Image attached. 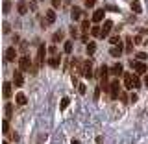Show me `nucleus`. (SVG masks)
Returning <instances> with one entry per match:
<instances>
[{
  "label": "nucleus",
  "instance_id": "f257e3e1",
  "mask_svg": "<svg viewBox=\"0 0 148 144\" xmlns=\"http://www.w3.org/2000/svg\"><path fill=\"white\" fill-rule=\"evenodd\" d=\"M124 87H126L128 91H133V89H137V87H141V81H139V78L133 76L132 72H124Z\"/></svg>",
  "mask_w": 148,
  "mask_h": 144
},
{
  "label": "nucleus",
  "instance_id": "f03ea898",
  "mask_svg": "<svg viewBox=\"0 0 148 144\" xmlns=\"http://www.w3.org/2000/svg\"><path fill=\"white\" fill-rule=\"evenodd\" d=\"M80 74L83 78H92V63H91V59H85V61L80 65Z\"/></svg>",
  "mask_w": 148,
  "mask_h": 144
},
{
  "label": "nucleus",
  "instance_id": "7ed1b4c3",
  "mask_svg": "<svg viewBox=\"0 0 148 144\" xmlns=\"http://www.w3.org/2000/svg\"><path fill=\"white\" fill-rule=\"evenodd\" d=\"M18 67H21L22 72H24V70L30 72L32 70V67H34V65H32V59H30V55H28V54H24V55H21V57H18Z\"/></svg>",
  "mask_w": 148,
  "mask_h": 144
},
{
  "label": "nucleus",
  "instance_id": "20e7f679",
  "mask_svg": "<svg viewBox=\"0 0 148 144\" xmlns=\"http://www.w3.org/2000/svg\"><path fill=\"white\" fill-rule=\"evenodd\" d=\"M130 67L135 70L137 76H141V74L146 72V63L145 61H133V59H132V61H130Z\"/></svg>",
  "mask_w": 148,
  "mask_h": 144
},
{
  "label": "nucleus",
  "instance_id": "39448f33",
  "mask_svg": "<svg viewBox=\"0 0 148 144\" xmlns=\"http://www.w3.org/2000/svg\"><path fill=\"white\" fill-rule=\"evenodd\" d=\"M119 92H120V83H119V80H113V81L109 83V94H111V98L117 100L119 98Z\"/></svg>",
  "mask_w": 148,
  "mask_h": 144
},
{
  "label": "nucleus",
  "instance_id": "423d86ee",
  "mask_svg": "<svg viewBox=\"0 0 148 144\" xmlns=\"http://www.w3.org/2000/svg\"><path fill=\"white\" fill-rule=\"evenodd\" d=\"M45 55H46V46L45 44H39L37 46V67H41V65L45 63Z\"/></svg>",
  "mask_w": 148,
  "mask_h": 144
},
{
  "label": "nucleus",
  "instance_id": "0eeeda50",
  "mask_svg": "<svg viewBox=\"0 0 148 144\" xmlns=\"http://www.w3.org/2000/svg\"><path fill=\"white\" fill-rule=\"evenodd\" d=\"M13 85H15V87H22V85H24V76H22L21 68L13 72Z\"/></svg>",
  "mask_w": 148,
  "mask_h": 144
},
{
  "label": "nucleus",
  "instance_id": "6e6552de",
  "mask_svg": "<svg viewBox=\"0 0 148 144\" xmlns=\"http://www.w3.org/2000/svg\"><path fill=\"white\" fill-rule=\"evenodd\" d=\"M17 48H15V46H9V48L6 50V61H9V63H13V61H15V59H17Z\"/></svg>",
  "mask_w": 148,
  "mask_h": 144
},
{
  "label": "nucleus",
  "instance_id": "1a4fd4ad",
  "mask_svg": "<svg viewBox=\"0 0 148 144\" xmlns=\"http://www.w3.org/2000/svg\"><path fill=\"white\" fill-rule=\"evenodd\" d=\"M111 30H113V22H111V20H106L104 26H102V33H100V37H102V39H104V37H108Z\"/></svg>",
  "mask_w": 148,
  "mask_h": 144
},
{
  "label": "nucleus",
  "instance_id": "9d476101",
  "mask_svg": "<svg viewBox=\"0 0 148 144\" xmlns=\"http://www.w3.org/2000/svg\"><path fill=\"white\" fill-rule=\"evenodd\" d=\"M58 15H56V9H48V11H45V20L48 22V24H54Z\"/></svg>",
  "mask_w": 148,
  "mask_h": 144
},
{
  "label": "nucleus",
  "instance_id": "9b49d317",
  "mask_svg": "<svg viewBox=\"0 0 148 144\" xmlns=\"http://www.w3.org/2000/svg\"><path fill=\"white\" fill-rule=\"evenodd\" d=\"M11 83L9 81H6L4 83V89H2V94H4V98H11V94H13V89H11Z\"/></svg>",
  "mask_w": 148,
  "mask_h": 144
},
{
  "label": "nucleus",
  "instance_id": "f8f14e48",
  "mask_svg": "<svg viewBox=\"0 0 148 144\" xmlns=\"http://www.w3.org/2000/svg\"><path fill=\"white\" fill-rule=\"evenodd\" d=\"M109 74H113V76H120V74H124V70H122V65H120V63H115L113 67L109 68Z\"/></svg>",
  "mask_w": 148,
  "mask_h": 144
},
{
  "label": "nucleus",
  "instance_id": "ddd939ff",
  "mask_svg": "<svg viewBox=\"0 0 148 144\" xmlns=\"http://www.w3.org/2000/svg\"><path fill=\"white\" fill-rule=\"evenodd\" d=\"M15 102H17V105H26L28 98H26L24 92H17V94H15Z\"/></svg>",
  "mask_w": 148,
  "mask_h": 144
},
{
  "label": "nucleus",
  "instance_id": "4468645a",
  "mask_svg": "<svg viewBox=\"0 0 148 144\" xmlns=\"http://www.w3.org/2000/svg\"><path fill=\"white\" fill-rule=\"evenodd\" d=\"M17 11H18V15H26L28 13V4L24 2V0L17 2Z\"/></svg>",
  "mask_w": 148,
  "mask_h": 144
},
{
  "label": "nucleus",
  "instance_id": "2eb2a0df",
  "mask_svg": "<svg viewBox=\"0 0 148 144\" xmlns=\"http://www.w3.org/2000/svg\"><path fill=\"white\" fill-rule=\"evenodd\" d=\"M48 65H50L52 68H58L59 65H61V57H59L58 54H56V55H52V57L48 59Z\"/></svg>",
  "mask_w": 148,
  "mask_h": 144
},
{
  "label": "nucleus",
  "instance_id": "dca6fc26",
  "mask_svg": "<svg viewBox=\"0 0 148 144\" xmlns=\"http://www.w3.org/2000/svg\"><path fill=\"white\" fill-rule=\"evenodd\" d=\"M104 9H96L95 13H92V22H102L104 20Z\"/></svg>",
  "mask_w": 148,
  "mask_h": 144
},
{
  "label": "nucleus",
  "instance_id": "f3484780",
  "mask_svg": "<svg viewBox=\"0 0 148 144\" xmlns=\"http://www.w3.org/2000/svg\"><path fill=\"white\" fill-rule=\"evenodd\" d=\"M120 54H122V44L111 46V50H109V55H113V57H120Z\"/></svg>",
  "mask_w": 148,
  "mask_h": 144
},
{
  "label": "nucleus",
  "instance_id": "a211bd4d",
  "mask_svg": "<svg viewBox=\"0 0 148 144\" xmlns=\"http://www.w3.org/2000/svg\"><path fill=\"white\" fill-rule=\"evenodd\" d=\"M4 113H6L8 120L13 117V104H11V102H6V105H4Z\"/></svg>",
  "mask_w": 148,
  "mask_h": 144
},
{
  "label": "nucleus",
  "instance_id": "6ab92c4d",
  "mask_svg": "<svg viewBox=\"0 0 148 144\" xmlns=\"http://www.w3.org/2000/svg\"><path fill=\"white\" fill-rule=\"evenodd\" d=\"M71 17H72V20H74V22H76V20H80V18H82V9H80V8H72Z\"/></svg>",
  "mask_w": 148,
  "mask_h": 144
},
{
  "label": "nucleus",
  "instance_id": "aec40b11",
  "mask_svg": "<svg viewBox=\"0 0 148 144\" xmlns=\"http://www.w3.org/2000/svg\"><path fill=\"white\" fill-rule=\"evenodd\" d=\"M132 11L133 13H143V8H141V2H139V0H132Z\"/></svg>",
  "mask_w": 148,
  "mask_h": 144
},
{
  "label": "nucleus",
  "instance_id": "412c9836",
  "mask_svg": "<svg viewBox=\"0 0 148 144\" xmlns=\"http://www.w3.org/2000/svg\"><path fill=\"white\" fill-rule=\"evenodd\" d=\"M82 31H83V35H87V31H91V24H89L87 18H83V20H82Z\"/></svg>",
  "mask_w": 148,
  "mask_h": 144
},
{
  "label": "nucleus",
  "instance_id": "4be33fe9",
  "mask_svg": "<svg viewBox=\"0 0 148 144\" xmlns=\"http://www.w3.org/2000/svg\"><path fill=\"white\" fill-rule=\"evenodd\" d=\"M61 41H63V31L59 30V31H56L52 35V43H61Z\"/></svg>",
  "mask_w": 148,
  "mask_h": 144
},
{
  "label": "nucleus",
  "instance_id": "5701e85b",
  "mask_svg": "<svg viewBox=\"0 0 148 144\" xmlns=\"http://www.w3.org/2000/svg\"><path fill=\"white\" fill-rule=\"evenodd\" d=\"M2 129H4V131H2L4 135H9V131H11V129H9V120L8 118L2 120Z\"/></svg>",
  "mask_w": 148,
  "mask_h": 144
},
{
  "label": "nucleus",
  "instance_id": "b1692460",
  "mask_svg": "<svg viewBox=\"0 0 148 144\" xmlns=\"http://www.w3.org/2000/svg\"><path fill=\"white\" fill-rule=\"evenodd\" d=\"M85 50H87V55L91 57V55L96 52V44H95V43H87V48H85Z\"/></svg>",
  "mask_w": 148,
  "mask_h": 144
},
{
  "label": "nucleus",
  "instance_id": "393cba45",
  "mask_svg": "<svg viewBox=\"0 0 148 144\" xmlns=\"http://www.w3.org/2000/svg\"><path fill=\"white\" fill-rule=\"evenodd\" d=\"M63 52H65V54H72V41H65Z\"/></svg>",
  "mask_w": 148,
  "mask_h": 144
},
{
  "label": "nucleus",
  "instance_id": "a878e982",
  "mask_svg": "<svg viewBox=\"0 0 148 144\" xmlns=\"http://www.w3.org/2000/svg\"><path fill=\"white\" fill-rule=\"evenodd\" d=\"M100 33H102V26H92L91 28V35L92 37H100Z\"/></svg>",
  "mask_w": 148,
  "mask_h": 144
},
{
  "label": "nucleus",
  "instance_id": "bb28decb",
  "mask_svg": "<svg viewBox=\"0 0 148 144\" xmlns=\"http://www.w3.org/2000/svg\"><path fill=\"white\" fill-rule=\"evenodd\" d=\"M133 43H135V44H148V41H145V39H143V35L139 33V35L133 37Z\"/></svg>",
  "mask_w": 148,
  "mask_h": 144
},
{
  "label": "nucleus",
  "instance_id": "cd10ccee",
  "mask_svg": "<svg viewBox=\"0 0 148 144\" xmlns=\"http://www.w3.org/2000/svg\"><path fill=\"white\" fill-rule=\"evenodd\" d=\"M69 104H71V98H67V96H65V98L61 100V104H59V109H61V111H65V109L69 107Z\"/></svg>",
  "mask_w": 148,
  "mask_h": 144
},
{
  "label": "nucleus",
  "instance_id": "c85d7f7f",
  "mask_svg": "<svg viewBox=\"0 0 148 144\" xmlns=\"http://www.w3.org/2000/svg\"><path fill=\"white\" fill-rule=\"evenodd\" d=\"M109 43L113 44V46H117V44H122V41H120V37H119V35H113V37L109 39Z\"/></svg>",
  "mask_w": 148,
  "mask_h": 144
},
{
  "label": "nucleus",
  "instance_id": "c756f323",
  "mask_svg": "<svg viewBox=\"0 0 148 144\" xmlns=\"http://www.w3.org/2000/svg\"><path fill=\"white\" fill-rule=\"evenodd\" d=\"M2 9H4V13H9V9H11V2H9V0H4V6H2Z\"/></svg>",
  "mask_w": 148,
  "mask_h": 144
},
{
  "label": "nucleus",
  "instance_id": "7c9ffc66",
  "mask_svg": "<svg viewBox=\"0 0 148 144\" xmlns=\"http://www.w3.org/2000/svg\"><path fill=\"white\" fill-rule=\"evenodd\" d=\"M71 35L76 39V37H80V31H78V28L76 26H71Z\"/></svg>",
  "mask_w": 148,
  "mask_h": 144
},
{
  "label": "nucleus",
  "instance_id": "2f4dec72",
  "mask_svg": "<svg viewBox=\"0 0 148 144\" xmlns=\"http://www.w3.org/2000/svg\"><path fill=\"white\" fill-rule=\"evenodd\" d=\"M133 44H135V43H132V39H126V52L130 54V52H132V46Z\"/></svg>",
  "mask_w": 148,
  "mask_h": 144
},
{
  "label": "nucleus",
  "instance_id": "473e14b6",
  "mask_svg": "<svg viewBox=\"0 0 148 144\" xmlns=\"http://www.w3.org/2000/svg\"><path fill=\"white\" fill-rule=\"evenodd\" d=\"M78 91H80V94H85V92H87L85 83H80V85H78Z\"/></svg>",
  "mask_w": 148,
  "mask_h": 144
},
{
  "label": "nucleus",
  "instance_id": "72a5a7b5",
  "mask_svg": "<svg viewBox=\"0 0 148 144\" xmlns=\"http://www.w3.org/2000/svg\"><path fill=\"white\" fill-rule=\"evenodd\" d=\"M137 57H139V61H146V59H148V55H146L145 52H141V54H137Z\"/></svg>",
  "mask_w": 148,
  "mask_h": 144
},
{
  "label": "nucleus",
  "instance_id": "f704fd0d",
  "mask_svg": "<svg viewBox=\"0 0 148 144\" xmlns=\"http://www.w3.org/2000/svg\"><path fill=\"white\" fill-rule=\"evenodd\" d=\"M137 98H139V96L135 94V92H132V94H130V102H132V104H135V102H137Z\"/></svg>",
  "mask_w": 148,
  "mask_h": 144
},
{
  "label": "nucleus",
  "instance_id": "c9c22d12",
  "mask_svg": "<svg viewBox=\"0 0 148 144\" xmlns=\"http://www.w3.org/2000/svg\"><path fill=\"white\" fill-rule=\"evenodd\" d=\"M96 4V0H85V8H92Z\"/></svg>",
  "mask_w": 148,
  "mask_h": 144
},
{
  "label": "nucleus",
  "instance_id": "e433bc0d",
  "mask_svg": "<svg viewBox=\"0 0 148 144\" xmlns=\"http://www.w3.org/2000/svg\"><path fill=\"white\" fill-rule=\"evenodd\" d=\"M59 6H61V0H52V8L54 9H58Z\"/></svg>",
  "mask_w": 148,
  "mask_h": 144
},
{
  "label": "nucleus",
  "instance_id": "4c0bfd02",
  "mask_svg": "<svg viewBox=\"0 0 148 144\" xmlns=\"http://www.w3.org/2000/svg\"><path fill=\"white\" fill-rule=\"evenodd\" d=\"M9 139H11L13 142H17V141H18V139H21V137H18L17 133H9Z\"/></svg>",
  "mask_w": 148,
  "mask_h": 144
},
{
  "label": "nucleus",
  "instance_id": "58836bf2",
  "mask_svg": "<svg viewBox=\"0 0 148 144\" xmlns=\"http://www.w3.org/2000/svg\"><path fill=\"white\" fill-rule=\"evenodd\" d=\"M9 30H11V26H9L8 22H4V33H9Z\"/></svg>",
  "mask_w": 148,
  "mask_h": 144
},
{
  "label": "nucleus",
  "instance_id": "ea45409f",
  "mask_svg": "<svg viewBox=\"0 0 148 144\" xmlns=\"http://www.w3.org/2000/svg\"><path fill=\"white\" fill-rule=\"evenodd\" d=\"M100 89H102V87H96V91H95V100H98V96H100Z\"/></svg>",
  "mask_w": 148,
  "mask_h": 144
},
{
  "label": "nucleus",
  "instance_id": "a19ab883",
  "mask_svg": "<svg viewBox=\"0 0 148 144\" xmlns=\"http://www.w3.org/2000/svg\"><path fill=\"white\" fill-rule=\"evenodd\" d=\"M56 50H58V48H56V46H50V48H48V52L52 54V55H56Z\"/></svg>",
  "mask_w": 148,
  "mask_h": 144
},
{
  "label": "nucleus",
  "instance_id": "79ce46f5",
  "mask_svg": "<svg viewBox=\"0 0 148 144\" xmlns=\"http://www.w3.org/2000/svg\"><path fill=\"white\" fill-rule=\"evenodd\" d=\"M143 83H145V87L148 89V76H145V80H143Z\"/></svg>",
  "mask_w": 148,
  "mask_h": 144
},
{
  "label": "nucleus",
  "instance_id": "37998d69",
  "mask_svg": "<svg viewBox=\"0 0 148 144\" xmlns=\"http://www.w3.org/2000/svg\"><path fill=\"white\" fill-rule=\"evenodd\" d=\"M71 144H80V141H76V139H72V142Z\"/></svg>",
  "mask_w": 148,
  "mask_h": 144
},
{
  "label": "nucleus",
  "instance_id": "c03bdc74",
  "mask_svg": "<svg viewBox=\"0 0 148 144\" xmlns=\"http://www.w3.org/2000/svg\"><path fill=\"white\" fill-rule=\"evenodd\" d=\"M4 144H9V142H4Z\"/></svg>",
  "mask_w": 148,
  "mask_h": 144
}]
</instances>
